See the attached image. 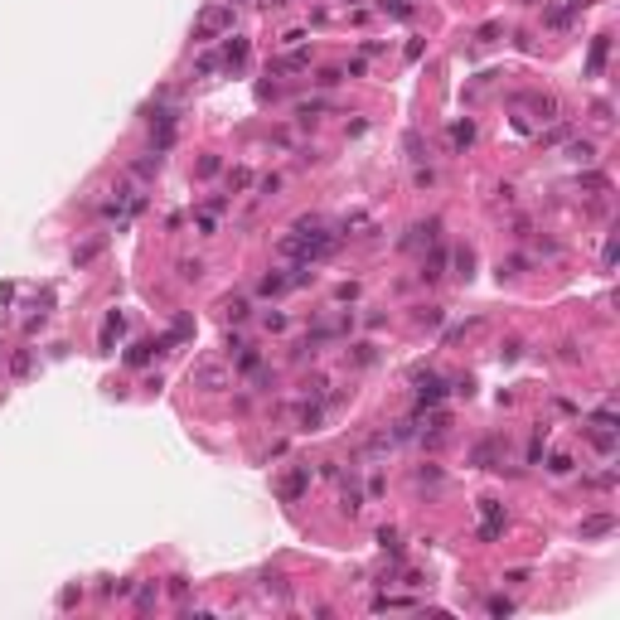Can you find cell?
Listing matches in <instances>:
<instances>
[{
	"instance_id": "25",
	"label": "cell",
	"mask_w": 620,
	"mask_h": 620,
	"mask_svg": "<svg viewBox=\"0 0 620 620\" xmlns=\"http://www.w3.org/2000/svg\"><path fill=\"white\" fill-rule=\"evenodd\" d=\"M199 175H218V156H204V161H199Z\"/></svg>"
},
{
	"instance_id": "20",
	"label": "cell",
	"mask_w": 620,
	"mask_h": 620,
	"mask_svg": "<svg viewBox=\"0 0 620 620\" xmlns=\"http://www.w3.org/2000/svg\"><path fill=\"white\" fill-rule=\"evenodd\" d=\"M354 364H374V344H354Z\"/></svg>"
},
{
	"instance_id": "2",
	"label": "cell",
	"mask_w": 620,
	"mask_h": 620,
	"mask_svg": "<svg viewBox=\"0 0 620 620\" xmlns=\"http://www.w3.org/2000/svg\"><path fill=\"white\" fill-rule=\"evenodd\" d=\"M247 54H252V44H247L243 34H228V44L218 49V63H223L228 73H238V68L247 63Z\"/></svg>"
},
{
	"instance_id": "13",
	"label": "cell",
	"mask_w": 620,
	"mask_h": 620,
	"mask_svg": "<svg viewBox=\"0 0 620 620\" xmlns=\"http://www.w3.org/2000/svg\"><path fill=\"white\" fill-rule=\"evenodd\" d=\"M378 5H383L388 15H398V20H412V5H407V0H378Z\"/></svg>"
},
{
	"instance_id": "23",
	"label": "cell",
	"mask_w": 620,
	"mask_h": 620,
	"mask_svg": "<svg viewBox=\"0 0 620 620\" xmlns=\"http://www.w3.org/2000/svg\"><path fill=\"white\" fill-rule=\"evenodd\" d=\"M548 470H553V475H567V470H572V460H567V456H553V465H548Z\"/></svg>"
},
{
	"instance_id": "6",
	"label": "cell",
	"mask_w": 620,
	"mask_h": 620,
	"mask_svg": "<svg viewBox=\"0 0 620 620\" xmlns=\"http://www.w3.org/2000/svg\"><path fill=\"white\" fill-rule=\"evenodd\" d=\"M606 54H611V39H606V34H596V39H592V54H587V78H601Z\"/></svg>"
},
{
	"instance_id": "12",
	"label": "cell",
	"mask_w": 620,
	"mask_h": 620,
	"mask_svg": "<svg viewBox=\"0 0 620 620\" xmlns=\"http://www.w3.org/2000/svg\"><path fill=\"white\" fill-rule=\"evenodd\" d=\"M451 141H456V146H470V141H475V121H456V126H451Z\"/></svg>"
},
{
	"instance_id": "10",
	"label": "cell",
	"mask_w": 620,
	"mask_h": 620,
	"mask_svg": "<svg viewBox=\"0 0 620 620\" xmlns=\"http://www.w3.org/2000/svg\"><path fill=\"white\" fill-rule=\"evenodd\" d=\"M121 325H126V320H121V310H112V315H107V325H102V349H107L112 339L121 335Z\"/></svg>"
},
{
	"instance_id": "18",
	"label": "cell",
	"mask_w": 620,
	"mask_h": 620,
	"mask_svg": "<svg viewBox=\"0 0 620 620\" xmlns=\"http://www.w3.org/2000/svg\"><path fill=\"white\" fill-rule=\"evenodd\" d=\"M218 68H223V63H218V54H204V58H199V73H204V78H209V73H218Z\"/></svg>"
},
{
	"instance_id": "22",
	"label": "cell",
	"mask_w": 620,
	"mask_h": 620,
	"mask_svg": "<svg viewBox=\"0 0 620 620\" xmlns=\"http://www.w3.org/2000/svg\"><path fill=\"white\" fill-rule=\"evenodd\" d=\"M378 543H383L388 553H398V533H393V528H383V533H378Z\"/></svg>"
},
{
	"instance_id": "7",
	"label": "cell",
	"mask_w": 620,
	"mask_h": 620,
	"mask_svg": "<svg viewBox=\"0 0 620 620\" xmlns=\"http://www.w3.org/2000/svg\"><path fill=\"white\" fill-rule=\"evenodd\" d=\"M611 528H616V518H611V513H592V518L582 523V538H606Z\"/></svg>"
},
{
	"instance_id": "9",
	"label": "cell",
	"mask_w": 620,
	"mask_h": 620,
	"mask_svg": "<svg viewBox=\"0 0 620 620\" xmlns=\"http://www.w3.org/2000/svg\"><path fill=\"white\" fill-rule=\"evenodd\" d=\"M567 161L592 165V161H596V146H592V141H572V146H567Z\"/></svg>"
},
{
	"instance_id": "24",
	"label": "cell",
	"mask_w": 620,
	"mask_h": 620,
	"mask_svg": "<svg viewBox=\"0 0 620 620\" xmlns=\"http://www.w3.org/2000/svg\"><path fill=\"white\" fill-rule=\"evenodd\" d=\"M170 596H189V582H185V577H170Z\"/></svg>"
},
{
	"instance_id": "19",
	"label": "cell",
	"mask_w": 620,
	"mask_h": 620,
	"mask_svg": "<svg viewBox=\"0 0 620 620\" xmlns=\"http://www.w3.org/2000/svg\"><path fill=\"white\" fill-rule=\"evenodd\" d=\"M513 611V601H504V596H494V601H489V616H509Z\"/></svg>"
},
{
	"instance_id": "8",
	"label": "cell",
	"mask_w": 620,
	"mask_h": 620,
	"mask_svg": "<svg viewBox=\"0 0 620 620\" xmlns=\"http://www.w3.org/2000/svg\"><path fill=\"white\" fill-rule=\"evenodd\" d=\"M194 383H199V388H223V383H228V374H223V369H214V364H204V369L194 374Z\"/></svg>"
},
{
	"instance_id": "3",
	"label": "cell",
	"mask_w": 620,
	"mask_h": 620,
	"mask_svg": "<svg viewBox=\"0 0 620 620\" xmlns=\"http://www.w3.org/2000/svg\"><path fill=\"white\" fill-rule=\"evenodd\" d=\"M305 485H310V465H296V470H291V475L281 480V489H276V494H281L286 504H296L300 494H305Z\"/></svg>"
},
{
	"instance_id": "4",
	"label": "cell",
	"mask_w": 620,
	"mask_h": 620,
	"mask_svg": "<svg viewBox=\"0 0 620 620\" xmlns=\"http://www.w3.org/2000/svg\"><path fill=\"white\" fill-rule=\"evenodd\" d=\"M480 513H485L480 538H499V533H504V504H499V499H485V504H480Z\"/></svg>"
},
{
	"instance_id": "16",
	"label": "cell",
	"mask_w": 620,
	"mask_h": 620,
	"mask_svg": "<svg viewBox=\"0 0 620 620\" xmlns=\"http://www.w3.org/2000/svg\"><path fill=\"white\" fill-rule=\"evenodd\" d=\"M151 349H156V344H131V354H126V364H146V359H151Z\"/></svg>"
},
{
	"instance_id": "15",
	"label": "cell",
	"mask_w": 620,
	"mask_h": 620,
	"mask_svg": "<svg viewBox=\"0 0 620 620\" xmlns=\"http://www.w3.org/2000/svg\"><path fill=\"white\" fill-rule=\"evenodd\" d=\"M156 596H161V587H141V592H136V606H141V611H151V606H156Z\"/></svg>"
},
{
	"instance_id": "1",
	"label": "cell",
	"mask_w": 620,
	"mask_h": 620,
	"mask_svg": "<svg viewBox=\"0 0 620 620\" xmlns=\"http://www.w3.org/2000/svg\"><path fill=\"white\" fill-rule=\"evenodd\" d=\"M223 29H233V5H209L194 20V39H218Z\"/></svg>"
},
{
	"instance_id": "5",
	"label": "cell",
	"mask_w": 620,
	"mask_h": 620,
	"mask_svg": "<svg viewBox=\"0 0 620 620\" xmlns=\"http://www.w3.org/2000/svg\"><path fill=\"white\" fill-rule=\"evenodd\" d=\"M582 10H587V0H567V5H553V10H548L543 20H548L553 29H562V25H572V20H577Z\"/></svg>"
},
{
	"instance_id": "14",
	"label": "cell",
	"mask_w": 620,
	"mask_h": 620,
	"mask_svg": "<svg viewBox=\"0 0 620 620\" xmlns=\"http://www.w3.org/2000/svg\"><path fill=\"white\" fill-rule=\"evenodd\" d=\"M320 427V407H300V432H315Z\"/></svg>"
},
{
	"instance_id": "21",
	"label": "cell",
	"mask_w": 620,
	"mask_h": 620,
	"mask_svg": "<svg viewBox=\"0 0 620 620\" xmlns=\"http://www.w3.org/2000/svg\"><path fill=\"white\" fill-rule=\"evenodd\" d=\"M339 78H344L339 68H325V73H320V78H315V82H320V87H335V82H339Z\"/></svg>"
},
{
	"instance_id": "11",
	"label": "cell",
	"mask_w": 620,
	"mask_h": 620,
	"mask_svg": "<svg viewBox=\"0 0 620 620\" xmlns=\"http://www.w3.org/2000/svg\"><path fill=\"white\" fill-rule=\"evenodd\" d=\"M286 286H291V276H262V286H257V291H262V296H281Z\"/></svg>"
},
{
	"instance_id": "17",
	"label": "cell",
	"mask_w": 620,
	"mask_h": 620,
	"mask_svg": "<svg viewBox=\"0 0 620 620\" xmlns=\"http://www.w3.org/2000/svg\"><path fill=\"white\" fill-rule=\"evenodd\" d=\"M407 161H422V136L407 131Z\"/></svg>"
}]
</instances>
